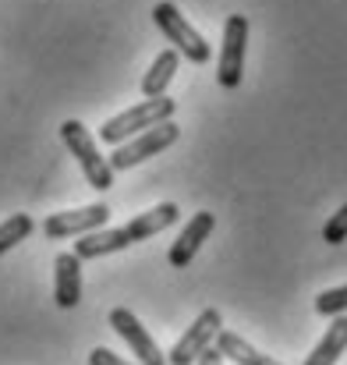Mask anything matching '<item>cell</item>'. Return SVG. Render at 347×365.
<instances>
[{"label": "cell", "instance_id": "7", "mask_svg": "<svg viewBox=\"0 0 347 365\" xmlns=\"http://www.w3.org/2000/svg\"><path fill=\"white\" fill-rule=\"evenodd\" d=\"M110 220V206L107 202H93V206H82V210H64V213H50L43 220V235L50 242H61V238H82V235H93V231H103Z\"/></svg>", "mask_w": 347, "mask_h": 365}, {"label": "cell", "instance_id": "14", "mask_svg": "<svg viewBox=\"0 0 347 365\" xmlns=\"http://www.w3.org/2000/svg\"><path fill=\"white\" fill-rule=\"evenodd\" d=\"M347 351V316H337L326 330V337L316 344V351L305 359V365H337V359Z\"/></svg>", "mask_w": 347, "mask_h": 365}, {"label": "cell", "instance_id": "1", "mask_svg": "<svg viewBox=\"0 0 347 365\" xmlns=\"http://www.w3.org/2000/svg\"><path fill=\"white\" fill-rule=\"evenodd\" d=\"M181 217V210L174 202H160L145 213H138L135 220H128L124 227H114V231H93V235H82L75 242V255L86 262V259H103V255H114V252H124L128 245L145 242L167 227H174Z\"/></svg>", "mask_w": 347, "mask_h": 365}, {"label": "cell", "instance_id": "13", "mask_svg": "<svg viewBox=\"0 0 347 365\" xmlns=\"http://www.w3.org/2000/svg\"><path fill=\"white\" fill-rule=\"evenodd\" d=\"M217 351L224 355V359H231L234 365H284L276 362V359H269V355H262V351H255L241 334H234V330H220L217 334Z\"/></svg>", "mask_w": 347, "mask_h": 365}, {"label": "cell", "instance_id": "16", "mask_svg": "<svg viewBox=\"0 0 347 365\" xmlns=\"http://www.w3.org/2000/svg\"><path fill=\"white\" fill-rule=\"evenodd\" d=\"M316 312L319 316H347V284L344 287H330V291H323L319 298H316Z\"/></svg>", "mask_w": 347, "mask_h": 365}, {"label": "cell", "instance_id": "12", "mask_svg": "<svg viewBox=\"0 0 347 365\" xmlns=\"http://www.w3.org/2000/svg\"><path fill=\"white\" fill-rule=\"evenodd\" d=\"M177 68H181V53H177V50H160V53H156V61L149 64L145 78H142V93H145V100L163 96V93H167V86L174 82Z\"/></svg>", "mask_w": 347, "mask_h": 365}, {"label": "cell", "instance_id": "18", "mask_svg": "<svg viewBox=\"0 0 347 365\" xmlns=\"http://www.w3.org/2000/svg\"><path fill=\"white\" fill-rule=\"evenodd\" d=\"M89 365H131V362H124V359H120V355H114L110 348H93Z\"/></svg>", "mask_w": 347, "mask_h": 365}, {"label": "cell", "instance_id": "6", "mask_svg": "<svg viewBox=\"0 0 347 365\" xmlns=\"http://www.w3.org/2000/svg\"><path fill=\"white\" fill-rule=\"evenodd\" d=\"M244 53H248V18L244 14H231L224 21V46H220V61H217V82L224 89H237L241 86Z\"/></svg>", "mask_w": 347, "mask_h": 365}, {"label": "cell", "instance_id": "10", "mask_svg": "<svg viewBox=\"0 0 347 365\" xmlns=\"http://www.w3.org/2000/svg\"><path fill=\"white\" fill-rule=\"evenodd\" d=\"M213 227H217V217L209 213V210H202V213H195L188 224H185V231L177 235V242L170 245V252H167V259H170V266L174 269H185L192 259H195V252L202 248V242L213 235Z\"/></svg>", "mask_w": 347, "mask_h": 365}, {"label": "cell", "instance_id": "4", "mask_svg": "<svg viewBox=\"0 0 347 365\" xmlns=\"http://www.w3.org/2000/svg\"><path fill=\"white\" fill-rule=\"evenodd\" d=\"M152 21H156V29L167 36V43H174L177 53H185L192 64H209V57H213L209 43H206V39L185 21V14L177 11V4L160 0V4L152 7Z\"/></svg>", "mask_w": 347, "mask_h": 365}, {"label": "cell", "instance_id": "15", "mask_svg": "<svg viewBox=\"0 0 347 365\" xmlns=\"http://www.w3.org/2000/svg\"><path fill=\"white\" fill-rule=\"evenodd\" d=\"M32 231H36V224H32L29 213H14V217H7V220L0 224V255L11 252L18 242H25Z\"/></svg>", "mask_w": 347, "mask_h": 365}, {"label": "cell", "instance_id": "8", "mask_svg": "<svg viewBox=\"0 0 347 365\" xmlns=\"http://www.w3.org/2000/svg\"><path fill=\"white\" fill-rule=\"evenodd\" d=\"M220 330H224L220 309H206V312L185 330V337L167 351V365H195V359H199L206 348H213V341H217Z\"/></svg>", "mask_w": 347, "mask_h": 365}, {"label": "cell", "instance_id": "19", "mask_svg": "<svg viewBox=\"0 0 347 365\" xmlns=\"http://www.w3.org/2000/svg\"><path fill=\"white\" fill-rule=\"evenodd\" d=\"M195 362H199V365H224V355H220L217 348H206V351H202Z\"/></svg>", "mask_w": 347, "mask_h": 365}, {"label": "cell", "instance_id": "17", "mask_svg": "<svg viewBox=\"0 0 347 365\" xmlns=\"http://www.w3.org/2000/svg\"><path fill=\"white\" fill-rule=\"evenodd\" d=\"M323 242L326 245H344L347 242V202L326 220V227H323Z\"/></svg>", "mask_w": 347, "mask_h": 365}, {"label": "cell", "instance_id": "3", "mask_svg": "<svg viewBox=\"0 0 347 365\" xmlns=\"http://www.w3.org/2000/svg\"><path fill=\"white\" fill-rule=\"evenodd\" d=\"M174 110H177V103L167 100V96L145 100V103H138V107H131V110H124V114H117V118H110V121L103 124V128H100V142L120 145V142H128L131 135H142L145 128L174 121Z\"/></svg>", "mask_w": 347, "mask_h": 365}, {"label": "cell", "instance_id": "5", "mask_svg": "<svg viewBox=\"0 0 347 365\" xmlns=\"http://www.w3.org/2000/svg\"><path fill=\"white\" fill-rule=\"evenodd\" d=\"M181 138V128L174 121H163L156 124V128H145L142 135H135V138H128V142H120L114 145V153H110V170H131V167H138L142 160H149V156H156V153H163V149H170L174 142Z\"/></svg>", "mask_w": 347, "mask_h": 365}, {"label": "cell", "instance_id": "2", "mask_svg": "<svg viewBox=\"0 0 347 365\" xmlns=\"http://www.w3.org/2000/svg\"><path fill=\"white\" fill-rule=\"evenodd\" d=\"M61 138H64L68 153L78 160V167H82L86 181H89L96 192L114 188V170H110L107 156L100 153V145H96V138L89 135V128H86V124L82 121H64L61 124Z\"/></svg>", "mask_w": 347, "mask_h": 365}, {"label": "cell", "instance_id": "11", "mask_svg": "<svg viewBox=\"0 0 347 365\" xmlns=\"http://www.w3.org/2000/svg\"><path fill=\"white\" fill-rule=\"evenodd\" d=\"M53 302L61 309H75L82 302V259L75 252H61L53 262Z\"/></svg>", "mask_w": 347, "mask_h": 365}, {"label": "cell", "instance_id": "9", "mask_svg": "<svg viewBox=\"0 0 347 365\" xmlns=\"http://www.w3.org/2000/svg\"><path fill=\"white\" fill-rule=\"evenodd\" d=\"M110 327L117 330V337H124V341H128V348L138 355V365H167V355L160 351V344L149 337V330L138 323V316H135V312H128V309H114V312H110Z\"/></svg>", "mask_w": 347, "mask_h": 365}]
</instances>
